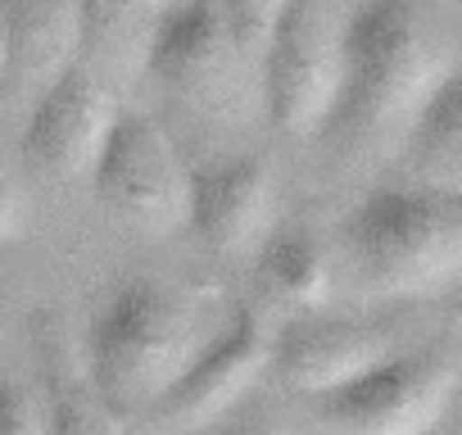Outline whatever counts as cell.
<instances>
[{"label": "cell", "mask_w": 462, "mask_h": 435, "mask_svg": "<svg viewBox=\"0 0 462 435\" xmlns=\"http://www.w3.org/2000/svg\"><path fill=\"white\" fill-rule=\"evenodd\" d=\"M453 69V42L426 0H363L345 19L340 87L318 141L349 168L394 154L412 114Z\"/></svg>", "instance_id": "cell-1"}, {"label": "cell", "mask_w": 462, "mask_h": 435, "mask_svg": "<svg viewBox=\"0 0 462 435\" xmlns=\"http://www.w3.org/2000/svg\"><path fill=\"white\" fill-rule=\"evenodd\" d=\"M340 255L367 300L408 304L448 295L462 277V195L435 186H376L349 208Z\"/></svg>", "instance_id": "cell-2"}, {"label": "cell", "mask_w": 462, "mask_h": 435, "mask_svg": "<svg viewBox=\"0 0 462 435\" xmlns=\"http://www.w3.org/2000/svg\"><path fill=\"white\" fill-rule=\"evenodd\" d=\"M199 345V304L190 291L163 277H127L96 304L78 349L114 417L141 421Z\"/></svg>", "instance_id": "cell-3"}, {"label": "cell", "mask_w": 462, "mask_h": 435, "mask_svg": "<svg viewBox=\"0 0 462 435\" xmlns=\"http://www.w3.org/2000/svg\"><path fill=\"white\" fill-rule=\"evenodd\" d=\"M462 376L457 336L408 340L390 358L313 399L322 435H430L448 412Z\"/></svg>", "instance_id": "cell-4"}, {"label": "cell", "mask_w": 462, "mask_h": 435, "mask_svg": "<svg viewBox=\"0 0 462 435\" xmlns=\"http://www.w3.org/2000/svg\"><path fill=\"white\" fill-rule=\"evenodd\" d=\"M345 19L336 0H286L259 46L263 109L286 136H318L340 87Z\"/></svg>", "instance_id": "cell-5"}, {"label": "cell", "mask_w": 462, "mask_h": 435, "mask_svg": "<svg viewBox=\"0 0 462 435\" xmlns=\"http://www.w3.org/2000/svg\"><path fill=\"white\" fill-rule=\"evenodd\" d=\"M87 177L100 208L114 213L123 227L145 236H168L186 227L190 168L181 163L159 118L141 109H118Z\"/></svg>", "instance_id": "cell-6"}, {"label": "cell", "mask_w": 462, "mask_h": 435, "mask_svg": "<svg viewBox=\"0 0 462 435\" xmlns=\"http://www.w3.org/2000/svg\"><path fill=\"white\" fill-rule=\"evenodd\" d=\"M268 340L273 327L241 309L217 336L199 345V354L177 372V381L150 403L141 426L154 435H199L241 408L254 394V381L268 372Z\"/></svg>", "instance_id": "cell-7"}, {"label": "cell", "mask_w": 462, "mask_h": 435, "mask_svg": "<svg viewBox=\"0 0 462 435\" xmlns=\"http://www.w3.org/2000/svg\"><path fill=\"white\" fill-rule=\"evenodd\" d=\"M245 64L250 60L231 37L222 0H168L141 73H150L172 100L195 109H226L236 100Z\"/></svg>", "instance_id": "cell-8"}, {"label": "cell", "mask_w": 462, "mask_h": 435, "mask_svg": "<svg viewBox=\"0 0 462 435\" xmlns=\"http://www.w3.org/2000/svg\"><path fill=\"white\" fill-rule=\"evenodd\" d=\"M408 336L381 313H300L273 327L268 367L304 399H318L372 363L403 349Z\"/></svg>", "instance_id": "cell-9"}, {"label": "cell", "mask_w": 462, "mask_h": 435, "mask_svg": "<svg viewBox=\"0 0 462 435\" xmlns=\"http://www.w3.org/2000/svg\"><path fill=\"white\" fill-rule=\"evenodd\" d=\"M118 109L123 105H118L114 87L100 73H91L82 60L69 64L28 105V127H23V159H28V168L42 181L87 177Z\"/></svg>", "instance_id": "cell-10"}, {"label": "cell", "mask_w": 462, "mask_h": 435, "mask_svg": "<svg viewBox=\"0 0 462 435\" xmlns=\"http://www.w3.org/2000/svg\"><path fill=\"white\" fill-rule=\"evenodd\" d=\"M277 208V177L268 159L236 154L190 172L186 227L222 259H236L268 236Z\"/></svg>", "instance_id": "cell-11"}, {"label": "cell", "mask_w": 462, "mask_h": 435, "mask_svg": "<svg viewBox=\"0 0 462 435\" xmlns=\"http://www.w3.org/2000/svg\"><path fill=\"white\" fill-rule=\"evenodd\" d=\"M10 32V64L0 91L28 100L82 55V0H0Z\"/></svg>", "instance_id": "cell-12"}, {"label": "cell", "mask_w": 462, "mask_h": 435, "mask_svg": "<svg viewBox=\"0 0 462 435\" xmlns=\"http://www.w3.org/2000/svg\"><path fill=\"white\" fill-rule=\"evenodd\" d=\"M331 291V255L309 227H282L263 236L254 259V318L268 327L313 313Z\"/></svg>", "instance_id": "cell-13"}, {"label": "cell", "mask_w": 462, "mask_h": 435, "mask_svg": "<svg viewBox=\"0 0 462 435\" xmlns=\"http://www.w3.org/2000/svg\"><path fill=\"white\" fill-rule=\"evenodd\" d=\"M37 358H42V417H46V435H123L127 430V421H118L114 408L91 385L82 349L55 322H46L37 331Z\"/></svg>", "instance_id": "cell-14"}, {"label": "cell", "mask_w": 462, "mask_h": 435, "mask_svg": "<svg viewBox=\"0 0 462 435\" xmlns=\"http://www.w3.org/2000/svg\"><path fill=\"white\" fill-rule=\"evenodd\" d=\"M399 154L417 186L462 195V82H457V69L412 114V123L399 141Z\"/></svg>", "instance_id": "cell-15"}, {"label": "cell", "mask_w": 462, "mask_h": 435, "mask_svg": "<svg viewBox=\"0 0 462 435\" xmlns=\"http://www.w3.org/2000/svg\"><path fill=\"white\" fill-rule=\"evenodd\" d=\"M168 0H82V64L109 87L145 64V46Z\"/></svg>", "instance_id": "cell-16"}, {"label": "cell", "mask_w": 462, "mask_h": 435, "mask_svg": "<svg viewBox=\"0 0 462 435\" xmlns=\"http://www.w3.org/2000/svg\"><path fill=\"white\" fill-rule=\"evenodd\" d=\"M286 5V0H222V14L231 23V37H236V46L245 51V60L254 64L259 60V46L277 19V10Z\"/></svg>", "instance_id": "cell-17"}, {"label": "cell", "mask_w": 462, "mask_h": 435, "mask_svg": "<svg viewBox=\"0 0 462 435\" xmlns=\"http://www.w3.org/2000/svg\"><path fill=\"white\" fill-rule=\"evenodd\" d=\"M0 435H46L42 399L10 376H0Z\"/></svg>", "instance_id": "cell-18"}, {"label": "cell", "mask_w": 462, "mask_h": 435, "mask_svg": "<svg viewBox=\"0 0 462 435\" xmlns=\"http://www.w3.org/2000/svg\"><path fill=\"white\" fill-rule=\"evenodd\" d=\"M208 435H291V426L282 417H273L268 408H259V403H241L222 421H213Z\"/></svg>", "instance_id": "cell-19"}, {"label": "cell", "mask_w": 462, "mask_h": 435, "mask_svg": "<svg viewBox=\"0 0 462 435\" xmlns=\"http://www.w3.org/2000/svg\"><path fill=\"white\" fill-rule=\"evenodd\" d=\"M19 232V186L5 168V159H0V241Z\"/></svg>", "instance_id": "cell-20"}, {"label": "cell", "mask_w": 462, "mask_h": 435, "mask_svg": "<svg viewBox=\"0 0 462 435\" xmlns=\"http://www.w3.org/2000/svg\"><path fill=\"white\" fill-rule=\"evenodd\" d=\"M5 64H10V32H5V5H0V78H5Z\"/></svg>", "instance_id": "cell-21"}]
</instances>
